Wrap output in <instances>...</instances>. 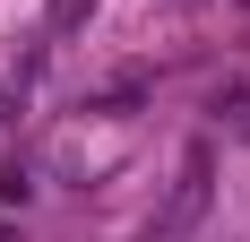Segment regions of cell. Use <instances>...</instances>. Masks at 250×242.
I'll list each match as a JSON object with an SVG mask.
<instances>
[{"label":"cell","mask_w":250,"mask_h":242,"mask_svg":"<svg viewBox=\"0 0 250 242\" xmlns=\"http://www.w3.org/2000/svg\"><path fill=\"white\" fill-rule=\"evenodd\" d=\"M86 18H95V0H52V9H43V35H78Z\"/></svg>","instance_id":"3"},{"label":"cell","mask_w":250,"mask_h":242,"mask_svg":"<svg viewBox=\"0 0 250 242\" xmlns=\"http://www.w3.org/2000/svg\"><path fill=\"white\" fill-rule=\"evenodd\" d=\"M0 242H18V234H9V217H0Z\"/></svg>","instance_id":"4"},{"label":"cell","mask_w":250,"mask_h":242,"mask_svg":"<svg viewBox=\"0 0 250 242\" xmlns=\"http://www.w3.org/2000/svg\"><path fill=\"white\" fill-rule=\"evenodd\" d=\"M216 121H225L233 139H250V78H225L216 87Z\"/></svg>","instance_id":"2"},{"label":"cell","mask_w":250,"mask_h":242,"mask_svg":"<svg viewBox=\"0 0 250 242\" xmlns=\"http://www.w3.org/2000/svg\"><path fill=\"white\" fill-rule=\"evenodd\" d=\"M207 199H216V147H190L181 173H173V199L155 208V242H181L190 225L207 217Z\"/></svg>","instance_id":"1"}]
</instances>
